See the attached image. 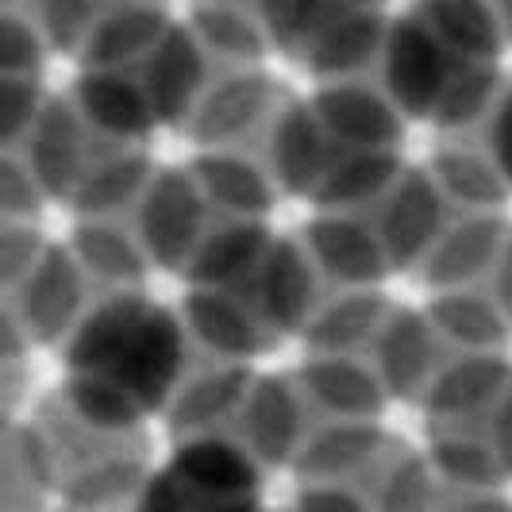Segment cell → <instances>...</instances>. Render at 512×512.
I'll use <instances>...</instances> for the list:
<instances>
[{
    "label": "cell",
    "instance_id": "cell-1",
    "mask_svg": "<svg viewBox=\"0 0 512 512\" xmlns=\"http://www.w3.org/2000/svg\"><path fill=\"white\" fill-rule=\"evenodd\" d=\"M181 374L185 339L178 320L120 289L85 305L66 335V385L58 397L101 428H135L178 393Z\"/></svg>",
    "mask_w": 512,
    "mask_h": 512
},
{
    "label": "cell",
    "instance_id": "cell-2",
    "mask_svg": "<svg viewBox=\"0 0 512 512\" xmlns=\"http://www.w3.org/2000/svg\"><path fill=\"white\" fill-rule=\"evenodd\" d=\"M135 512H262L258 459L224 436H189L158 474L143 478Z\"/></svg>",
    "mask_w": 512,
    "mask_h": 512
},
{
    "label": "cell",
    "instance_id": "cell-3",
    "mask_svg": "<svg viewBox=\"0 0 512 512\" xmlns=\"http://www.w3.org/2000/svg\"><path fill=\"white\" fill-rule=\"evenodd\" d=\"M0 305L12 312L27 343H51L74 332L85 312V274L66 247H43L24 278Z\"/></svg>",
    "mask_w": 512,
    "mask_h": 512
},
{
    "label": "cell",
    "instance_id": "cell-4",
    "mask_svg": "<svg viewBox=\"0 0 512 512\" xmlns=\"http://www.w3.org/2000/svg\"><path fill=\"white\" fill-rule=\"evenodd\" d=\"M205 193L193 174H154L139 193V247L162 266H185L205 239Z\"/></svg>",
    "mask_w": 512,
    "mask_h": 512
},
{
    "label": "cell",
    "instance_id": "cell-5",
    "mask_svg": "<svg viewBox=\"0 0 512 512\" xmlns=\"http://www.w3.org/2000/svg\"><path fill=\"white\" fill-rule=\"evenodd\" d=\"M385 58V97L393 108L436 116L443 89L455 74V58L436 43V35L420 20H405L397 27H385L382 39Z\"/></svg>",
    "mask_w": 512,
    "mask_h": 512
},
{
    "label": "cell",
    "instance_id": "cell-6",
    "mask_svg": "<svg viewBox=\"0 0 512 512\" xmlns=\"http://www.w3.org/2000/svg\"><path fill=\"white\" fill-rule=\"evenodd\" d=\"M385 216L378 224L389 266H409L432 251V243L443 231V193L428 174H397V181L385 189Z\"/></svg>",
    "mask_w": 512,
    "mask_h": 512
},
{
    "label": "cell",
    "instance_id": "cell-7",
    "mask_svg": "<svg viewBox=\"0 0 512 512\" xmlns=\"http://www.w3.org/2000/svg\"><path fill=\"white\" fill-rule=\"evenodd\" d=\"M312 116L328 135L347 143V151H389L401 131L393 101L359 81L324 85L312 101Z\"/></svg>",
    "mask_w": 512,
    "mask_h": 512
},
{
    "label": "cell",
    "instance_id": "cell-8",
    "mask_svg": "<svg viewBox=\"0 0 512 512\" xmlns=\"http://www.w3.org/2000/svg\"><path fill=\"white\" fill-rule=\"evenodd\" d=\"M139 85H143V93L151 101L154 120L189 116L208 85L205 47H197V39L189 31L166 27V35L139 62Z\"/></svg>",
    "mask_w": 512,
    "mask_h": 512
},
{
    "label": "cell",
    "instance_id": "cell-9",
    "mask_svg": "<svg viewBox=\"0 0 512 512\" xmlns=\"http://www.w3.org/2000/svg\"><path fill=\"white\" fill-rule=\"evenodd\" d=\"M166 16L151 0H128L97 16L93 31L81 43V58L89 70H124L131 62H143L151 47L166 35Z\"/></svg>",
    "mask_w": 512,
    "mask_h": 512
},
{
    "label": "cell",
    "instance_id": "cell-10",
    "mask_svg": "<svg viewBox=\"0 0 512 512\" xmlns=\"http://www.w3.org/2000/svg\"><path fill=\"white\" fill-rule=\"evenodd\" d=\"M70 104L85 120V128L101 131L116 143L143 135L147 124L154 120L143 85L131 81L124 70H85Z\"/></svg>",
    "mask_w": 512,
    "mask_h": 512
},
{
    "label": "cell",
    "instance_id": "cell-11",
    "mask_svg": "<svg viewBox=\"0 0 512 512\" xmlns=\"http://www.w3.org/2000/svg\"><path fill=\"white\" fill-rule=\"evenodd\" d=\"M501 247H505V220L478 212L470 220H459L455 228L439 231L432 251L424 255V274L443 293L462 289L466 282H474L482 270H493Z\"/></svg>",
    "mask_w": 512,
    "mask_h": 512
},
{
    "label": "cell",
    "instance_id": "cell-12",
    "mask_svg": "<svg viewBox=\"0 0 512 512\" xmlns=\"http://www.w3.org/2000/svg\"><path fill=\"white\" fill-rule=\"evenodd\" d=\"M416 20L455 62H497L505 43V27L489 0H424Z\"/></svg>",
    "mask_w": 512,
    "mask_h": 512
},
{
    "label": "cell",
    "instance_id": "cell-13",
    "mask_svg": "<svg viewBox=\"0 0 512 512\" xmlns=\"http://www.w3.org/2000/svg\"><path fill=\"white\" fill-rule=\"evenodd\" d=\"M305 239L320 270L347 285H366L389 270V258H385L378 235L343 212H324L308 228Z\"/></svg>",
    "mask_w": 512,
    "mask_h": 512
},
{
    "label": "cell",
    "instance_id": "cell-14",
    "mask_svg": "<svg viewBox=\"0 0 512 512\" xmlns=\"http://www.w3.org/2000/svg\"><path fill=\"white\" fill-rule=\"evenodd\" d=\"M193 328L216 355L251 359L270 347V324L258 316L255 305L231 297L228 289H197L189 297Z\"/></svg>",
    "mask_w": 512,
    "mask_h": 512
},
{
    "label": "cell",
    "instance_id": "cell-15",
    "mask_svg": "<svg viewBox=\"0 0 512 512\" xmlns=\"http://www.w3.org/2000/svg\"><path fill=\"white\" fill-rule=\"evenodd\" d=\"M189 116H197V139L224 147L239 131L255 128L270 116V81L258 74H231L224 81H212Z\"/></svg>",
    "mask_w": 512,
    "mask_h": 512
},
{
    "label": "cell",
    "instance_id": "cell-16",
    "mask_svg": "<svg viewBox=\"0 0 512 512\" xmlns=\"http://www.w3.org/2000/svg\"><path fill=\"white\" fill-rule=\"evenodd\" d=\"M266 251H270V239L255 220H228L220 228L205 231L185 270L201 282V289H228L235 278H251Z\"/></svg>",
    "mask_w": 512,
    "mask_h": 512
},
{
    "label": "cell",
    "instance_id": "cell-17",
    "mask_svg": "<svg viewBox=\"0 0 512 512\" xmlns=\"http://www.w3.org/2000/svg\"><path fill=\"white\" fill-rule=\"evenodd\" d=\"M258 293H262V305L258 316L270 324V328H293L301 324L305 316L316 312V266L308 262L301 251L293 247H270L266 258L258 262Z\"/></svg>",
    "mask_w": 512,
    "mask_h": 512
},
{
    "label": "cell",
    "instance_id": "cell-18",
    "mask_svg": "<svg viewBox=\"0 0 512 512\" xmlns=\"http://www.w3.org/2000/svg\"><path fill=\"white\" fill-rule=\"evenodd\" d=\"M193 181L205 193V201L228 208L235 220H251L270 205L266 170H258L251 158L228 151V147H212L205 158H197Z\"/></svg>",
    "mask_w": 512,
    "mask_h": 512
},
{
    "label": "cell",
    "instance_id": "cell-19",
    "mask_svg": "<svg viewBox=\"0 0 512 512\" xmlns=\"http://www.w3.org/2000/svg\"><path fill=\"white\" fill-rule=\"evenodd\" d=\"M432 335H436V328L424 324L420 316L389 312L382 332H378V351H382V366L374 370L378 382L385 389H397V393H412L424 382H432V374H436Z\"/></svg>",
    "mask_w": 512,
    "mask_h": 512
},
{
    "label": "cell",
    "instance_id": "cell-20",
    "mask_svg": "<svg viewBox=\"0 0 512 512\" xmlns=\"http://www.w3.org/2000/svg\"><path fill=\"white\" fill-rule=\"evenodd\" d=\"M297 397L301 393L285 382H258L247 389L239 405V420L247 436L255 439L258 455L285 459L289 451H301V401Z\"/></svg>",
    "mask_w": 512,
    "mask_h": 512
},
{
    "label": "cell",
    "instance_id": "cell-21",
    "mask_svg": "<svg viewBox=\"0 0 512 512\" xmlns=\"http://www.w3.org/2000/svg\"><path fill=\"white\" fill-rule=\"evenodd\" d=\"M74 262L81 266L85 282H108L120 289H131L139 282L147 255L139 247V239L128 235L124 228H116L112 220H81V228L74 235V247H70Z\"/></svg>",
    "mask_w": 512,
    "mask_h": 512
},
{
    "label": "cell",
    "instance_id": "cell-22",
    "mask_svg": "<svg viewBox=\"0 0 512 512\" xmlns=\"http://www.w3.org/2000/svg\"><path fill=\"white\" fill-rule=\"evenodd\" d=\"M301 385L308 397L324 401L335 416H347V420H362L382 409L385 385L378 382V374L362 370L347 355H320L316 362H308Z\"/></svg>",
    "mask_w": 512,
    "mask_h": 512
},
{
    "label": "cell",
    "instance_id": "cell-23",
    "mask_svg": "<svg viewBox=\"0 0 512 512\" xmlns=\"http://www.w3.org/2000/svg\"><path fill=\"white\" fill-rule=\"evenodd\" d=\"M328 131L312 116V108L278 116V128L270 131V158H274V178L297 189H316V181L328 170Z\"/></svg>",
    "mask_w": 512,
    "mask_h": 512
},
{
    "label": "cell",
    "instance_id": "cell-24",
    "mask_svg": "<svg viewBox=\"0 0 512 512\" xmlns=\"http://www.w3.org/2000/svg\"><path fill=\"white\" fill-rule=\"evenodd\" d=\"M509 370L505 362L489 359V355H470V359L455 362V366H443L432 374V382L424 385V397L428 405L443 416H466V412H478L482 401H493L509 389Z\"/></svg>",
    "mask_w": 512,
    "mask_h": 512
},
{
    "label": "cell",
    "instance_id": "cell-25",
    "mask_svg": "<svg viewBox=\"0 0 512 512\" xmlns=\"http://www.w3.org/2000/svg\"><path fill=\"white\" fill-rule=\"evenodd\" d=\"M385 27L378 12L370 8H351L347 16H335L316 27V35L308 39V54L316 58V70L324 74H355L362 58H374L382 51Z\"/></svg>",
    "mask_w": 512,
    "mask_h": 512
},
{
    "label": "cell",
    "instance_id": "cell-26",
    "mask_svg": "<svg viewBox=\"0 0 512 512\" xmlns=\"http://www.w3.org/2000/svg\"><path fill=\"white\" fill-rule=\"evenodd\" d=\"M389 308L382 305V297L355 289L347 297H339L332 305L316 308L308 320V343L320 355H351L362 339L382 332Z\"/></svg>",
    "mask_w": 512,
    "mask_h": 512
},
{
    "label": "cell",
    "instance_id": "cell-27",
    "mask_svg": "<svg viewBox=\"0 0 512 512\" xmlns=\"http://www.w3.org/2000/svg\"><path fill=\"white\" fill-rule=\"evenodd\" d=\"M397 158L393 151H347V158L328 162L324 178L316 181V197L328 208H355L359 201L385 197V189L397 181Z\"/></svg>",
    "mask_w": 512,
    "mask_h": 512
},
{
    "label": "cell",
    "instance_id": "cell-28",
    "mask_svg": "<svg viewBox=\"0 0 512 512\" xmlns=\"http://www.w3.org/2000/svg\"><path fill=\"white\" fill-rule=\"evenodd\" d=\"M247 389H251V382L243 378V370H235V362H228V366L208 370L205 378H197V382L178 385V393L170 401L178 405L181 424L201 428V436H212V428L224 416H239Z\"/></svg>",
    "mask_w": 512,
    "mask_h": 512
},
{
    "label": "cell",
    "instance_id": "cell-29",
    "mask_svg": "<svg viewBox=\"0 0 512 512\" xmlns=\"http://www.w3.org/2000/svg\"><path fill=\"white\" fill-rule=\"evenodd\" d=\"M432 328L436 335L459 339L466 347L482 351L505 335V312L493 305V297H478L466 289H447L432 305Z\"/></svg>",
    "mask_w": 512,
    "mask_h": 512
},
{
    "label": "cell",
    "instance_id": "cell-30",
    "mask_svg": "<svg viewBox=\"0 0 512 512\" xmlns=\"http://www.w3.org/2000/svg\"><path fill=\"white\" fill-rule=\"evenodd\" d=\"M432 181L439 185V193H455L462 205H478L482 212L489 205H501L505 197V178L493 166V158L470 147H447L439 154Z\"/></svg>",
    "mask_w": 512,
    "mask_h": 512
},
{
    "label": "cell",
    "instance_id": "cell-31",
    "mask_svg": "<svg viewBox=\"0 0 512 512\" xmlns=\"http://www.w3.org/2000/svg\"><path fill=\"white\" fill-rule=\"evenodd\" d=\"M31 27L43 35L47 51H81L85 35L97 24V0H39Z\"/></svg>",
    "mask_w": 512,
    "mask_h": 512
},
{
    "label": "cell",
    "instance_id": "cell-32",
    "mask_svg": "<svg viewBox=\"0 0 512 512\" xmlns=\"http://www.w3.org/2000/svg\"><path fill=\"white\" fill-rule=\"evenodd\" d=\"M197 31L205 39V47L212 51L235 54V58H251V54L262 51L266 43V31L262 24H255L251 16L235 12V4H208L205 12L197 16Z\"/></svg>",
    "mask_w": 512,
    "mask_h": 512
},
{
    "label": "cell",
    "instance_id": "cell-33",
    "mask_svg": "<svg viewBox=\"0 0 512 512\" xmlns=\"http://www.w3.org/2000/svg\"><path fill=\"white\" fill-rule=\"evenodd\" d=\"M43 104H47L43 77L0 74V151L24 139V131L35 124Z\"/></svg>",
    "mask_w": 512,
    "mask_h": 512
},
{
    "label": "cell",
    "instance_id": "cell-34",
    "mask_svg": "<svg viewBox=\"0 0 512 512\" xmlns=\"http://www.w3.org/2000/svg\"><path fill=\"white\" fill-rule=\"evenodd\" d=\"M328 0H262V31L274 35L282 47L308 43L320 27Z\"/></svg>",
    "mask_w": 512,
    "mask_h": 512
},
{
    "label": "cell",
    "instance_id": "cell-35",
    "mask_svg": "<svg viewBox=\"0 0 512 512\" xmlns=\"http://www.w3.org/2000/svg\"><path fill=\"white\" fill-rule=\"evenodd\" d=\"M489 158L501 170V178L512 185V93L493 116V131H489Z\"/></svg>",
    "mask_w": 512,
    "mask_h": 512
},
{
    "label": "cell",
    "instance_id": "cell-36",
    "mask_svg": "<svg viewBox=\"0 0 512 512\" xmlns=\"http://www.w3.org/2000/svg\"><path fill=\"white\" fill-rule=\"evenodd\" d=\"M24 389H27L24 359H4L0 355V424H8V416L20 405Z\"/></svg>",
    "mask_w": 512,
    "mask_h": 512
},
{
    "label": "cell",
    "instance_id": "cell-37",
    "mask_svg": "<svg viewBox=\"0 0 512 512\" xmlns=\"http://www.w3.org/2000/svg\"><path fill=\"white\" fill-rule=\"evenodd\" d=\"M497 428H493V455H497V462H505V466H512V382L509 389L497 397V420H493Z\"/></svg>",
    "mask_w": 512,
    "mask_h": 512
},
{
    "label": "cell",
    "instance_id": "cell-38",
    "mask_svg": "<svg viewBox=\"0 0 512 512\" xmlns=\"http://www.w3.org/2000/svg\"><path fill=\"white\" fill-rule=\"evenodd\" d=\"M301 509L305 512H362L355 497H347V493H339V489H332V486L312 489Z\"/></svg>",
    "mask_w": 512,
    "mask_h": 512
},
{
    "label": "cell",
    "instance_id": "cell-39",
    "mask_svg": "<svg viewBox=\"0 0 512 512\" xmlns=\"http://www.w3.org/2000/svg\"><path fill=\"white\" fill-rule=\"evenodd\" d=\"M493 270H497V293H493V305L505 312V320L512 316V235L505 239V247H501V255L493 262Z\"/></svg>",
    "mask_w": 512,
    "mask_h": 512
},
{
    "label": "cell",
    "instance_id": "cell-40",
    "mask_svg": "<svg viewBox=\"0 0 512 512\" xmlns=\"http://www.w3.org/2000/svg\"><path fill=\"white\" fill-rule=\"evenodd\" d=\"M493 12H497L501 27H505V31H512V0H497V4H493Z\"/></svg>",
    "mask_w": 512,
    "mask_h": 512
},
{
    "label": "cell",
    "instance_id": "cell-41",
    "mask_svg": "<svg viewBox=\"0 0 512 512\" xmlns=\"http://www.w3.org/2000/svg\"><path fill=\"white\" fill-rule=\"evenodd\" d=\"M8 4H12V0H0V8H8Z\"/></svg>",
    "mask_w": 512,
    "mask_h": 512
}]
</instances>
